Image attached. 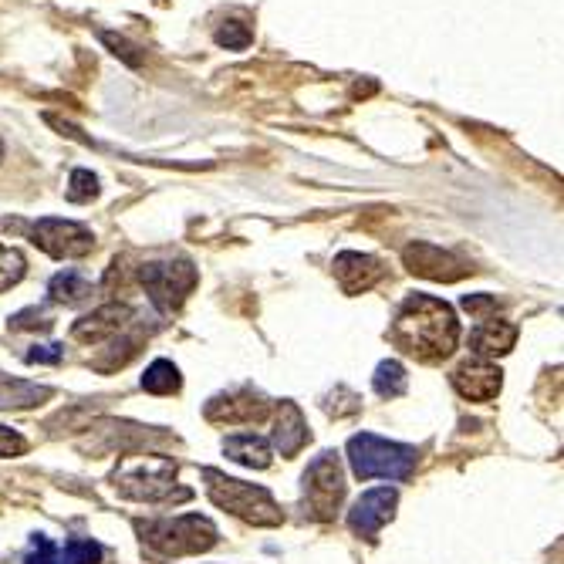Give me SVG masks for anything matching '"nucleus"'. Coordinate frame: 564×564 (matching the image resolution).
<instances>
[{
	"label": "nucleus",
	"mask_w": 564,
	"mask_h": 564,
	"mask_svg": "<svg viewBox=\"0 0 564 564\" xmlns=\"http://www.w3.org/2000/svg\"><path fill=\"white\" fill-rule=\"evenodd\" d=\"M392 342L419 362H440L460 342L453 308L429 294H409L392 321Z\"/></svg>",
	"instance_id": "f257e3e1"
},
{
	"label": "nucleus",
	"mask_w": 564,
	"mask_h": 564,
	"mask_svg": "<svg viewBox=\"0 0 564 564\" xmlns=\"http://www.w3.org/2000/svg\"><path fill=\"white\" fill-rule=\"evenodd\" d=\"M136 531L156 558H183V554H200L217 544V524L200 514L166 517V521H139Z\"/></svg>",
	"instance_id": "f03ea898"
},
{
	"label": "nucleus",
	"mask_w": 564,
	"mask_h": 564,
	"mask_svg": "<svg viewBox=\"0 0 564 564\" xmlns=\"http://www.w3.org/2000/svg\"><path fill=\"white\" fill-rule=\"evenodd\" d=\"M203 480H207V494L217 507H223L227 514L240 517V521L254 524V527H277L284 521L281 507L274 504V497L267 494L264 487H254V483L234 480L227 473L207 467L203 470Z\"/></svg>",
	"instance_id": "7ed1b4c3"
},
{
	"label": "nucleus",
	"mask_w": 564,
	"mask_h": 564,
	"mask_svg": "<svg viewBox=\"0 0 564 564\" xmlns=\"http://www.w3.org/2000/svg\"><path fill=\"white\" fill-rule=\"evenodd\" d=\"M348 463H352V473L358 480H409L416 470V446L406 443H389L375 433H358L348 440Z\"/></svg>",
	"instance_id": "20e7f679"
},
{
	"label": "nucleus",
	"mask_w": 564,
	"mask_h": 564,
	"mask_svg": "<svg viewBox=\"0 0 564 564\" xmlns=\"http://www.w3.org/2000/svg\"><path fill=\"white\" fill-rule=\"evenodd\" d=\"M115 487L129 500L163 504V500H186L190 490H176V463L169 456H146L115 470Z\"/></svg>",
	"instance_id": "39448f33"
},
{
	"label": "nucleus",
	"mask_w": 564,
	"mask_h": 564,
	"mask_svg": "<svg viewBox=\"0 0 564 564\" xmlns=\"http://www.w3.org/2000/svg\"><path fill=\"white\" fill-rule=\"evenodd\" d=\"M345 500V473L335 453H318L304 470V510L315 521H331Z\"/></svg>",
	"instance_id": "423d86ee"
},
{
	"label": "nucleus",
	"mask_w": 564,
	"mask_h": 564,
	"mask_svg": "<svg viewBox=\"0 0 564 564\" xmlns=\"http://www.w3.org/2000/svg\"><path fill=\"white\" fill-rule=\"evenodd\" d=\"M139 281L146 288L149 301L156 304V311L173 315L183 308V301L190 298L196 288V267L190 261H156L139 267Z\"/></svg>",
	"instance_id": "0eeeda50"
},
{
	"label": "nucleus",
	"mask_w": 564,
	"mask_h": 564,
	"mask_svg": "<svg viewBox=\"0 0 564 564\" xmlns=\"http://www.w3.org/2000/svg\"><path fill=\"white\" fill-rule=\"evenodd\" d=\"M31 240L44 254L58 257V261H65V257H85V254H92V247H95L92 230L75 220H61V217H44L34 223Z\"/></svg>",
	"instance_id": "6e6552de"
},
{
	"label": "nucleus",
	"mask_w": 564,
	"mask_h": 564,
	"mask_svg": "<svg viewBox=\"0 0 564 564\" xmlns=\"http://www.w3.org/2000/svg\"><path fill=\"white\" fill-rule=\"evenodd\" d=\"M402 264H406L413 274L426 277V281H443V284H453L470 274V267L456 254H450V250H443L436 244H423V240H416V244H409L402 250Z\"/></svg>",
	"instance_id": "1a4fd4ad"
},
{
	"label": "nucleus",
	"mask_w": 564,
	"mask_h": 564,
	"mask_svg": "<svg viewBox=\"0 0 564 564\" xmlns=\"http://www.w3.org/2000/svg\"><path fill=\"white\" fill-rule=\"evenodd\" d=\"M396 504H399V494L392 487H379V490H369V494H362L348 510V527L365 537V541H375V534L382 531L392 514H396Z\"/></svg>",
	"instance_id": "9d476101"
},
{
	"label": "nucleus",
	"mask_w": 564,
	"mask_h": 564,
	"mask_svg": "<svg viewBox=\"0 0 564 564\" xmlns=\"http://www.w3.org/2000/svg\"><path fill=\"white\" fill-rule=\"evenodd\" d=\"M129 321H132L129 304L109 301V304H102V308H95L92 315L78 318L75 325H71V338L82 345H102V342H109V338L122 335Z\"/></svg>",
	"instance_id": "9b49d317"
},
{
	"label": "nucleus",
	"mask_w": 564,
	"mask_h": 564,
	"mask_svg": "<svg viewBox=\"0 0 564 564\" xmlns=\"http://www.w3.org/2000/svg\"><path fill=\"white\" fill-rule=\"evenodd\" d=\"M271 402H267L261 392L254 389H237L227 392V396H217L207 402V419L220 426H237V423H257V419L267 416Z\"/></svg>",
	"instance_id": "f8f14e48"
},
{
	"label": "nucleus",
	"mask_w": 564,
	"mask_h": 564,
	"mask_svg": "<svg viewBox=\"0 0 564 564\" xmlns=\"http://www.w3.org/2000/svg\"><path fill=\"white\" fill-rule=\"evenodd\" d=\"M453 389L460 392L463 399L470 402H490L500 396V386H504V372L497 365H490L487 358H477V362H463L456 365L450 375Z\"/></svg>",
	"instance_id": "ddd939ff"
},
{
	"label": "nucleus",
	"mask_w": 564,
	"mask_h": 564,
	"mask_svg": "<svg viewBox=\"0 0 564 564\" xmlns=\"http://www.w3.org/2000/svg\"><path fill=\"white\" fill-rule=\"evenodd\" d=\"M98 561H102V548H98L92 537H75L65 548H58L44 534L31 537V551L24 558V564H98Z\"/></svg>",
	"instance_id": "4468645a"
},
{
	"label": "nucleus",
	"mask_w": 564,
	"mask_h": 564,
	"mask_svg": "<svg viewBox=\"0 0 564 564\" xmlns=\"http://www.w3.org/2000/svg\"><path fill=\"white\" fill-rule=\"evenodd\" d=\"M382 274H386V267H382L379 257L355 254V250H345V254L335 257V277L345 294H362L375 288L382 281Z\"/></svg>",
	"instance_id": "2eb2a0df"
},
{
	"label": "nucleus",
	"mask_w": 564,
	"mask_h": 564,
	"mask_svg": "<svg viewBox=\"0 0 564 564\" xmlns=\"http://www.w3.org/2000/svg\"><path fill=\"white\" fill-rule=\"evenodd\" d=\"M311 433H308V423H304L301 409L294 406V402H281V409H277V423H274V450L281 456H298L304 446H308Z\"/></svg>",
	"instance_id": "dca6fc26"
},
{
	"label": "nucleus",
	"mask_w": 564,
	"mask_h": 564,
	"mask_svg": "<svg viewBox=\"0 0 564 564\" xmlns=\"http://www.w3.org/2000/svg\"><path fill=\"white\" fill-rule=\"evenodd\" d=\"M514 342H517V328L510 325V321H497V318L480 321V325L473 328V335H470V348L480 358L507 355L510 348H514Z\"/></svg>",
	"instance_id": "f3484780"
},
{
	"label": "nucleus",
	"mask_w": 564,
	"mask_h": 564,
	"mask_svg": "<svg viewBox=\"0 0 564 564\" xmlns=\"http://www.w3.org/2000/svg\"><path fill=\"white\" fill-rule=\"evenodd\" d=\"M223 453L230 456L240 467L250 470H267L271 467V443L257 433H234L223 440Z\"/></svg>",
	"instance_id": "a211bd4d"
},
{
	"label": "nucleus",
	"mask_w": 564,
	"mask_h": 564,
	"mask_svg": "<svg viewBox=\"0 0 564 564\" xmlns=\"http://www.w3.org/2000/svg\"><path fill=\"white\" fill-rule=\"evenodd\" d=\"M44 399H51L48 386H38V382L28 379H11V375L0 372V409H31L41 406Z\"/></svg>",
	"instance_id": "6ab92c4d"
},
{
	"label": "nucleus",
	"mask_w": 564,
	"mask_h": 564,
	"mask_svg": "<svg viewBox=\"0 0 564 564\" xmlns=\"http://www.w3.org/2000/svg\"><path fill=\"white\" fill-rule=\"evenodd\" d=\"M48 294H51V301L75 308V304H85L88 298H92L95 288L78 271H61L48 281Z\"/></svg>",
	"instance_id": "aec40b11"
},
{
	"label": "nucleus",
	"mask_w": 564,
	"mask_h": 564,
	"mask_svg": "<svg viewBox=\"0 0 564 564\" xmlns=\"http://www.w3.org/2000/svg\"><path fill=\"white\" fill-rule=\"evenodd\" d=\"M179 386H183L179 369L173 362H166V358H156L146 369V375H142V389L152 392V396H173V392H179Z\"/></svg>",
	"instance_id": "412c9836"
},
{
	"label": "nucleus",
	"mask_w": 564,
	"mask_h": 564,
	"mask_svg": "<svg viewBox=\"0 0 564 564\" xmlns=\"http://www.w3.org/2000/svg\"><path fill=\"white\" fill-rule=\"evenodd\" d=\"M372 389L379 392L382 399H396L406 392V369L396 362V358H389V362H379V369L372 375Z\"/></svg>",
	"instance_id": "4be33fe9"
},
{
	"label": "nucleus",
	"mask_w": 564,
	"mask_h": 564,
	"mask_svg": "<svg viewBox=\"0 0 564 564\" xmlns=\"http://www.w3.org/2000/svg\"><path fill=\"white\" fill-rule=\"evenodd\" d=\"M24 271H28V264H24V254H21V250L0 244V291L14 288V284L24 277Z\"/></svg>",
	"instance_id": "5701e85b"
},
{
	"label": "nucleus",
	"mask_w": 564,
	"mask_h": 564,
	"mask_svg": "<svg viewBox=\"0 0 564 564\" xmlns=\"http://www.w3.org/2000/svg\"><path fill=\"white\" fill-rule=\"evenodd\" d=\"M254 41V34H250V28L244 21H223L217 28V44H223V48H247V44Z\"/></svg>",
	"instance_id": "b1692460"
},
{
	"label": "nucleus",
	"mask_w": 564,
	"mask_h": 564,
	"mask_svg": "<svg viewBox=\"0 0 564 564\" xmlns=\"http://www.w3.org/2000/svg\"><path fill=\"white\" fill-rule=\"evenodd\" d=\"M95 193H98V179L88 173V169H75V173H71V186H68V200L88 203Z\"/></svg>",
	"instance_id": "393cba45"
},
{
	"label": "nucleus",
	"mask_w": 564,
	"mask_h": 564,
	"mask_svg": "<svg viewBox=\"0 0 564 564\" xmlns=\"http://www.w3.org/2000/svg\"><path fill=\"white\" fill-rule=\"evenodd\" d=\"M51 325H55V318H51L44 308H28V311H21V315L11 318L14 331H48Z\"/></svg>",
	"instance_id": "a878e982"
},
{
	"label": "nucleus",
	"mask_w": 564,
	"mask_h": 564,
	"mask_svg": "<svg viewBox=\"0 0 564 564\" xmlns=\"http://www.w3.org/2000/svg\"><path fill=\"white\" fill-rule=\"evenodd\" d=\"M463 308H467L470 315H477L480 321L497 315V301L490 298V294H467V298H463Z\"/></svg>",
	"instance_id": "bb28decb"
},
{
	"label": "nucleus",
	"mask_w": 564,
	"mask_h": 564,
	"mask_svg": "<svg viewBox=\"0 0 564 564\" xmlns=\"http://www.w3.org/2000/svg\"><path fill=\"white\" fill-rule=\"evenodd\" d=\"M31 365H58L61 358H65V345H34L28 355Z\"/></svg>",
	"instance_id": "cd10ccee"
},
{
	"label": "nucleus",
	"mask_w": 564,
	"mask_h": 564,
	"mask_svg": "<svg viewBox=\"0 0 564 564\" xmlns=\"http://www.w3.org/2000/svg\"><path fill=\"white\" fill-rule=\"evenodd\" d=\"M24 450H28V440L21 433H14V429L0 426V460L4 456H21Z\"/></svg>",
	"instance_id": "c85d7f7f"
},
{
	"label": "nucleus",
	"mask_w": 564,
	"mask_h": 564,
	"mask_svg": "<svg viewBox=\"0 0 564 564\" xmlns=\"http://www.w3.org/2000/svg\"><path fill=\"white\" fill-rule=\"evenodd\" d=\"M102 41H105V44H112L115 55H122L125 61H129V65H139V55H132V51H136V48H129V41L115 38V34H102Z\"/></svg>",
	"instance_id": "c756f323"
},
{
	"label": "nucleus",
	"mask_w": 564,
	"mask_h": 564,
	"mask_svg": "<svg viewBox=\"0 0 564 564\" xmlns=\"http://www.w3.org/2000/svg\"><path fill=\"white\" fill-rule=\"evenodd\" d=\"M0 159H4V146H0Z\"/></svg>",
	"instance_id": "7c9ffc66"
}]
</instances>
